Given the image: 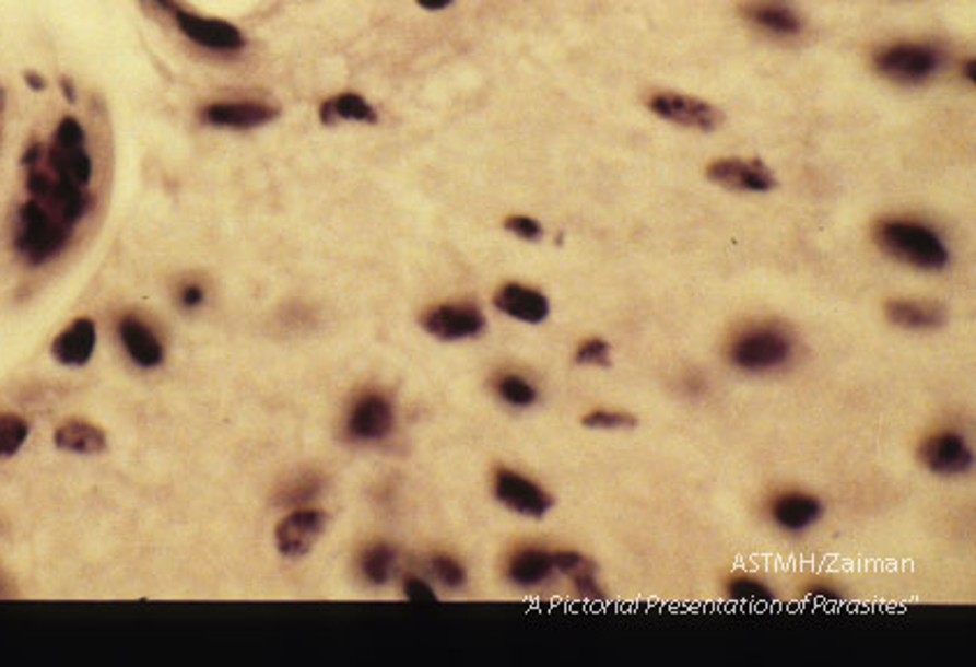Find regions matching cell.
I'll return each instance as SVG.
<instances>
[{"label":"cell","mask_w":976,"mask_h":667,"mask_svg":"<svg viewBox=\"0 0 976 667\" xmlns=\"http://www.w3.org/2000/svg\"><path fill=\"white\" fill-rule=\"evenodd\" d=\"M872 242L886 258L919 271H942L949 265L942 237L921 223L880 221L872 227Z\"/></svg>","instance_id":"1"},{"label":"cell","mask_w":976,"mask_h":667,"mask_svg":"<svg viewBox=\"0 0 976 667\" xmlns=\"http://www.w3.org/2000/svg\"><path fill=\"white\" fill-rule=\"evenodd\" d=\"M729 362L748 374H766L783 368L793 358V341L778 325H754L733 337L727 350Z\"/></svg>","instance_id":"2"},{"label":"cell","mask_w":976,"mask_h":667,"mask_svg":"<svg viewBox=\"0 0 976 667\" xmlns=\"http://www.w3.org/2000/svg\"><path fill=\"white\" fill-rule=\"evenodd\" d=\"M68 223L35 200L24 204L16 225V248L31 265H43L56 258L68 246Z\"/></svg>","instance_id":"3"},{"label":"cell","mask_w":976,"mask_h":667,"mask_svg":"<svg viewBox=\"0 0 976 667\" xmlns=\"http://www.w3.org/2000/svg\"><path fill=\"white\" fill-rule=\"evenodd\" d=\"M49 169L79 186H89L93 176V163L86 151L84 128L74 119H63L58 124L54 134V144L49 149Z\"/></svg>","instance_id":"4"},{"label":"cell","mask_w":976,"mask_h":667,"mask_svg":"<svg viewBox=\"0 0 976 667\" xmlns=\"http://www.w3.org/2000/svg\"><path fill=\"white\" fill-rule=\"evenodd\" d=\"M493 494L511 513L530 519H542L551 513L555 499L542 484L516 473L511 468H497L493 476Z\"/></svg>","instance_id":"5"},{"label":"cell","mask_w":976,"mask_h":667,"mask_svg":"<svg viewBox=\"0 0 976 667\" xmlns=\"http://www.w3.org/2000/svg\"><path fill=\"white\" fill-rule=\"evenodd\" d=\"M872 66L891 82L921 84L940 68V54L926 45H893L874 56Z\"/></svg>","instance_id":"6"},{"label":"cell","mask_w":976,"mask_h":667,"mask_svg":"<svg viewBox=\"0 0 976 667\" xmlns=\"http://www.w3.org/2000/svg\"><path fill=\"white\" fill-rule=\"evenodd\" d=\"M426 334L440 341H463L480 337L486 327V318L480 306L470 302L437 304L422 313L420 318Z\"/></svg>","instance_id":"7"},{"label":"cell","mask_w":976,"mask_h":667,"mask_svg":"<svg viewBox=\"0 0 976 667\" xmlns=\"http://www.w3.org/2000/svg\"><path fill=\"white\" fill-rule=\"evenodd\" d=\"M396 424L393 403L383 391H364L358 397L345 420V431L350 441L356 443H377L385 441Z\"/></svg>","instance_id":"8"},{"label":"cell","mask_w":976,"mask_h":667,"mask_svg":"<svg viewBox=\"0 0 976 667\" xmlns=\"http://www.w3.org/2000/svg\"><path fill=\"white\" fill-rule=\"evenodd\" d=\"M327 513L320 507H296L275 526V547L287 559L306 557L327 528Z\"/></svg>","instance_id":"9"},{"label":"cell","mask_w":976,"mask_h":667,"mask_svg":"<svg viewBox=\"0 0 976 667\" xmlns=\"http://www.w3.org/2000/svg\"><path fill=\"white\" fill-rule=\"evenodd\" d=\"M919 461L934 476H963L974 464L967 441L955 431H938L919 445Z\"/></svg>","instance_id":"10"},{"label":"cell","mask_w":976,"mask_h":667,"mask_svg":"<svg viewBox=\"0 0 976 667\" xmlns=\"http://www.w3.org/2000/svg\"><path fill=\"white\" fill-rule=\"evenodd\" d=\"M174 22L178 26L188 40H192L195 45L211 49V51H238L244 49L246 40L238 28H234L232 24L223 22V19H211V16H199L195 12L184 10L181 5H176L172 12Z\"/></svg>","instance_id":"11"},{"label":"cell","mask_w":976,"mask_h":667,"mask_svg":"<svg viewBox=\"0 0 976 667\" xmlns=\"http://www.w3.org/2000/svg\"><path fill=\"white\" fill-rule=\"evenodd\" d=\"M648 107L652 114L660 116V119H667L675 126L683 128H696L710 132L717 126L722 124V114L720 109H715L713 105L696 101V97L690 95H681V93H657L648 101Z\"/></svg>","instance_id":"12"},{"label":"cell","mask_w":976,"mask_h":667,"mask_svg":"<svg viewBox=\"0 0 976 667\" xmlns=\"http://www.w3.org/2000/svg\"><path fill=\"white\" fill-rule=\"evenodd\" d=\"M706 179L715 186L739 192H768L778 186L766 163L748 159L715 161L706 167Z\"/></svg>","instance_id":"13"},{"label":"cell","mask_w":976,"mask_h":667,"mask_svg":"<svg viewBox=\"0 0 976 667\" xmlns=\"http://www.w3.org/2000/svg\"><path fill=\"white\" fill-rule=\"evenodd\" d=\"M493 306L509 316L511 320L540 325L549 318L551 304L540 290L521 285V283H505L497 288Z\"/></svg>","instance_id":"14"},{"label":"cell","mask_w":976,"mask_h":667,"mask_svg":"<svg viewBox=\"0 0 976 667\" xmlns=\"http://www.w3.org/2000/svg\"><path fill=\"white\" fill-rule=\"evenodd\" d=\"M278 116V109L264 103L242 101V103H213L202 109V121L215 128H234L250 130L271 124Z\"/></svg>","instance_id":"15"},{"label":"cell","mask_w":976,"mask_h":667,"mask_svg":"<svg viewBox=\"0 0 976 667\" xmlns=\"http://www.w3.org/2000/svg\"><path fill=\"white\" fill-rule=\"evenodd\" d=\"M891 325L912 331H930L946 325V306L934 300H891L884 304Z\"/></svg>","instance_id":"16"},{"label":"cell","mask_w":976,"mask_h":667,"mask_svg":"<svg viewBox=\"0 0 976 667\" xmlns=\"http://www.w3.org/2000/svg\"><path fill=\"white\" fill-rule=\"evenodd\" d=\"M118 337L130 360L142 368H155L165 360V348L161 339L155 337V331L137 316H124L118 320Z\"/></svg>","instance_id":"17"},{"label":"cell","mask_w":976,"mask_h":667,"mask_svg":"<svg viewBox=\"0 0 976 667\" xmlns=\"http://www.w3.org/2000/svg\"><path fill=\"white\" fill-rule=\"evenodd\" d=\"M822 513V501L803 492H787L773 499L771 503V519L789 534H801L806 528L814 526L820 522Z\"/></svg>","instance_id":"18"},{"label":"cell","mask_w":976,"mask_h":667,"mask_svg":"<svg viewBox=\"0 0 976 667\" xmlns=\"http://www.w3.org/2000/svg\"><path fill=\"white\" fill-rule=\"evenodd\" d=\"M95 343V323L91 318H77L54 339L51 355L66 366H84L93 358Z\"/></svg>","instance_id":"19"},{"label":"cell","mask_w":976,"mask_h":667,"mask_svg":"<svg viewBox=\"0 0 976 667\" xmlns=\"http://www.w3.org/2000/svg\"><path fill=\"white\" fill-rule=\"evenodd\" d=\"M555 571L553 554L542 547H521L507 561V577L524 588L544 584Z\"/></svg>","instance_id":"20"},{"label":"cell","mask_w":976,"mask_h":667,"mask_svg":"<svg viewBox=\"0 0 976 667\" xmlns=\"http://www.w3.org/2000/svg\"><path fill=\"white\" fill-rule=\"evenodd\" d=\"M551 554H553L555 571L565 573L574 582L576 592H579L584 598H590V600L604 598L600 584H597V567L586 554L574 552V549H557V552H551Z\"/></svg>","instance_id":"21"},{"label":"cell","mask_w":976,"mask_h":667,"mask_svg":"<svg viewBox=\"0 0 976 667\" xmlns=\"http://www.w3.org/2000/svg\"><path fill=\"white\" fill-rule=\"evenodd\" d=\"M56 447L74 455H97L107 447L105 431L86 422V420H68L56 429L54 434Z\"/></svg>","instance_id":"22"},{"label":"cell","mask_w":976,"mask_h":667,"mask_svg":"<svg viewBox=\"0 0 976 667\" xmlns=\"http://www.w3.org/2000/svg\"><path fill=\"white\" fill-rule=\"evenodd\" d=\"M320 121L325 126H336V124H341V121L375 124L377 114L358 93H341V95H336V97H329L327 103H322Z\"/></svg>","instance_id":"23"},{"label":"cell","mask_w":976,"mask_h":667,"mask_svg":"<svg viewBox=\"0 0 976 667\" xmlns=\"http://www.w3.org/2000/svg\"><path fill=\"white\" fill-rule=\"evenodd\" d=\"M325 484L327 482H325L322 473H317V470H302V473H296L294 478L285 480L281 487H278L273 503L294 507V510L304 507L322 494Z\"/></svg>","instance_id":"24"},{"label":"cell","mask_w":976,"mask_h":667,"mask_svg":"<svg viewBox=\"0 0 976 667\" xmlns=\"http://www.w3.org/2000/svg\"><path fill=\"white\" fill-rule=\"evenodd\" d=\"M396 565V549L389 542H373L358 554V573L373 586L389 582Z\"/></svg>","instance_id":"25"},{"label":"cell","mask_w":976,"mask_h":667,"mask_svg":"<svg viewBox=\"0 0 976 667\" xmlns=\"http://www.w3.org/2000/svg\"><path fill=\"white\" fill-rule=\"evenodd\" d=\"M495 395L514 408H530L537 403V389L519 374H501L493 383Z\"/></svg>","instance_id":"26"},{"label":"cell","mask_w":976,"mask_h":667,"mask_svg":"<svg viewBox=\"0 0 976 667\" xmlns=\"http://www.w3.org/2000/svg\"><path fill=\"white\" fill-rule=\"evenodd\" d=\"M745 14L752 19L754 24H760L773 33H799L801 31L799 16L785 8L752 5V8H745Z\"/></svg>","instance_id":"27"},{"label":"cell","mask_w":976,"mask_h":667,"mask_svg":"<svg viewBox=\"0 0 976 667\" xmlns=\"http://www.w3.org/2000/svg\"><path fill=\"white\" fill-rule=\"evenodd\" d=\"M28 438V422L19 416H0V459L16 455Z\"/></svg>","instance_id":"28"},{"label":"cell","mask_w":976,"mask_h":667,"mask_svg":"<svg viewBox=\"0 0 976 667\" xmlns=\"http://www.w3.org/2000/svg\"><path fill=\"white\" fill-rule=\"evenodd\" d=\"M727 594L733 600H741V602H771L773 600L771 588L764 582H760L756 577H750V575H733L727 582Z\"/></svg>","instance_id":"29"},{"label":"cell","mask_w":976,"mask_h":667,"mask_svg":"<svg viewBox=\"0 0 976 667\" xmlns=\"http://www.w3.org/2000/svg\"><path fill=\"white\" fill-rule=\"evenodd\" d=\"M581 424H584L586 429L615 431V429H632V426H636V418L630 416V413H623V410L597 408V410H590L588 416H584Z\"/></svg>","instance_id":"30"},{"label":"cell","mask_w":976,"mask_h":667,"mask_svg":"<svg viewBox=\"0 0 976 667\" xmlns=\"http://www.w3.org/2000/svg\"><path fill=\"white\" fill-rule=\"evenodd\" d=\"M431 567H433L435 577L440 580L447 588H461L468 582V573H466L463 563L458 561V559H454V557H449V554L433 557Z\"/></svg>","instance_id":"31"},{"label":"cell","mask_w":976,"mask_h":667,"mask_svg":"<svg viewBox=\"0 0 976 667\" xmlns=\"http://www.w3.org/2000/svg\"><path fill=\"white\" fill-rule=\"evenodd\" d=\"M574 362L581 366H609L611 364V346L600 337L586 339L579 343V348L574 350Z\"/></svg>","instance_id":"32"},{"label":"cell","mask_w":976,"mask_h":667,"mask_svg":"<svg viewBox=\"0 0 976 667\" xmlns=\"http://www.w3.org/2000/svg\"><path fill=\"white\" fill-rule=\"evenodd\" d=\"M503 225H505V230H509L511 234H516V237L526 239V242H540L544 234L542 223L530 219V215H507Z\"/></svg>","instance_id":"33"},{"label":"cell","mask_w":976,"mask_h":667,"mask_svg":"<svg viewBox=\"0 0 976 667\" xmlns=\"http://www.w3.org/2000/svg\"><path fill=\"white\" fill-rule=\"evenodd\" d=\"M403 594H405V598L412 600V602H435V600H437V596H435V592L431 588V584L424 582L422 577H414V575L405 577V582H403Z\"/></svg>","instance_id":"34"},{"label":"cell","mask_w":976,"mask_h":667,"mask_svg":"<svg viewBox=\"0 0 976 667\" xmlns=\"http://www.w3.org/2000/svg\"><path fill=\"white\" fill-rule=\"evenodd\" d=\"M178 302H181L186 308H195L204 302V290L197 283H188L181 288V292H178Z\"/></svg>","instance_id":"35"},{"label":"cell","mask_w":976,"mask_h":667,"mask_svg":"<svg viewBox=\"0 0 976 667\" xmlns=\"http://www.w3.org/2000/svg\"><path fill=\"white\" fill-rule=\"evenodd\" d=\"M810 596H814V598H826V600L838 598V596H835L833 588H826V586H820V584H814V586L810 588Z\"/></svg>","instance_id":"36"},{"label":"cell","mask_w":976,"mask_h":667,"mask_svg":"<svg viewBox=\"0 0 976 667\" xmlns=\"http://www.w3.org/2000/svg\"><path fill=\"white\" fill-rule=\"evenodd\" d=\"M416 3L426 10H445L447 5H451V0H416Z\"/></svg>","instance_id":"37"},{"label":"cell","mask_w":976,"mask_h":667,"mask_svg":"<svg viewBox=\"0 0 976 667\" xmlns=\"http://www.w3.org/2000/svg\"><path fill=\"white\" fill-rule=\"evenodd\" d=\"M965 77H967V80H969L972 84L976 82V66H974V61L967 63V68H965Z\"/></svg>","instance_id":"38"},{"label":"cell","mask_w":976,"mask_h":667,"mask_svg":"<svg viewBox=\"0 0 976 667\" xmlns=\"http://www.w3.org/2000/svg\"><path fill=\"white\" fill-rule=\"evenodd\" d=\"M26 80H28V84H31L33 89H45V82H43V80H35L33 74H26Z\"/></svg>","instance_id":"39"},{"label":"cell","mask_w":976,"mask_h":667,"mask_svg":"<svg viewBox=\"0 0 976 667\" xmlns=\"http://www.w3.org/2000/svg\"><path fill=\"white\" fill-rule=\"evenodd\" d=\"M0 594H3V580H0Z\"/></svg>","instance_id":"40"}]
</instances>
